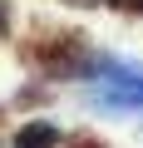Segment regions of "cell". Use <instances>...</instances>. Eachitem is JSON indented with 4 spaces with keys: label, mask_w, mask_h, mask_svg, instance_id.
<instances>
[{
    "label": "cell",
    "mask_w": 143,
    "mask_h": 148,
    "mask_svg": "<svg viewBox=\"0 0 143 148\" xmlns=\"http://www.w3.org/2000/svg\"><path fill=\"white\" fill-rule=\"evenodd\" d=\"M54 143H59V133L49 123H25L15 133V148H54Z\"/></svg>",
    "instance_id": "cell-2"
},
{
    "label": "cell",
    "mask_w": 143,
    "mask_h": 148,
    "mask_svg": "<svg viewBox=\"0 0 143 148\" xmlns=\"http://www.w3.org/2000/svg\"><path fill=\"white\" fill-rule=\"evenodd\" d=\"M5 30H10V5L0 0V35H5Z\"/></svg>",
    "instance_id": "cell-3"
},
{
    "label": "cell",
    "mask_w": 143,
    "mask_h": 148,
    "mask_svg": "<svg viewBox=\"0 0 143 148\" xmlns=\"http://www.w3.org/2000/svg\"><path fill=\"white\" fill-rule=\"evenodd\" d=\"M74 5H94V0H74Z\"/></svg>",
    "instance_id": "cell-5"
},
{
    "label": "cell",
    "mask_w": 143,
    "mask_h": 148,
    "mask_svg": "<svg viewBox=\"0 0 143 148\" xmlns=\"http://www.w3.org/2000/svg\"><path fill=\"white\" fill-rule=\"evenodd\" d=\"M123 5H128V10H138V15H143V0H123Z\"/></svg>",
    "instance_id": "cell-4"
},
{
    "label": "cell",
    "mask_w": 143,
    "mask_h": 148,
    "mask_svg": "<svg viewBox=\"0 0 143 148\" xmlns=\"http://www.w3.org/2000/svg\"><path fill=\"white\" fill-rule=\"evenodd\" d=\"M99 99L104 104H123V109H143V69L138 64H109Z\"/></svg>",
    "instance_id": "cell-1"
}]
</instances>
